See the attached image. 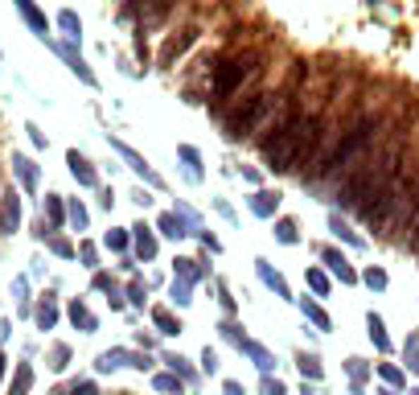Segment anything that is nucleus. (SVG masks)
<instances>
[{"mask_svg": "<svg viewBox=\"0 0 419 395\" xmlns=\"http://www.w3.org/2000/svg\"><path fill=\"white\" fill-rule=\"evenodd\" d=\"M403 165H407V132L395 128L391 136L382 140V148H378V153H366V157H362V161L341 177L337 202H341L346 210L366 206L378 189H387L399 173H403Z\"/></svg>", "mask_w": 419, "mask_h": 395, "instance_id": "f257e3e1", "label": "nucleus"}, {"mask_svg": "<svg viewBox=\"0 0 419 395\" xmlns=\"http://www.w3.org/2000/svg\"><path fill=\"white\" fill-rule=\"evenodd\" d=\"M378 136H382V119H378V116H370V112L353 116L346 128H341L337 144L325 148V153L317 157V165H312L304 177H308V182H333V177H346L349 169H353V165L362 161L374 144H378Z\"/></svg>", "mask_w": 419, "mask_h": 395, "instance_id": "f03ea898", "label": "nucleus"}, {"mask_svg": "<svg viewBox=\"0 0 419 395\" xmlns=\"http://www.w3.org/2000/svg\"><path fill=\"white\" fill-rule=\"evenodd\" d=\"M255 74H259V54H255V49L222 58L218 66L210 70V99H214V103L231 99V95H234V91H243V83H251Z\"/></svg>", "mask_w": 419, "mask_h": 395, "instance_id": "7ed1b4c3", "label": "nucleus"}, {"mask_svg": "<svg viewBox=\"0 0 419 395\" xmlns=\"http://www.w3.org/2000/svg\"><path fill=\"white\" fill-rule=\"evenodd\" d=\"M276 103H279V99H276L272 91H255V95H247V99H243V103L234 107L231 116H226V136H231V140L251 136L259 124H263V119L276 112Z\"/></svg>", "mask_w": 419, "mask_h": 395, "instance_id": "20e7f679", "label": "nucleus"}, {"mask_svg": "<svg viewBox=\"0 0 419 395\" xmlns=\"http://www.w3.org/2000/svg\"><path fill=\"white\" fill-rule=\"evenodd\" d=\"M198 37H202V29L198 25H186V29H177L169 42L161 46V66H177L181 58H186L189 49L198 46Z\"/></svg>", "mask_w": 419, "mask_h": 395, "instance_id": "39448f33", "label": "nucleus"}, {"mask_svg": "<svg viewBox=\"0 0 419 395\" xmlns=\"http://www.w3.org/2000/svg\"><path fill=\"white\" fill-rule=\"evenodd\" d=\"M111 148H116V153H119V157H123L128 165H132V173H136V177H144V182H148L152 189H161V173H157L152 165L144 161V157H140L132 144H123V140H111Z\"/></svg>", "mask_w": 419, "mask_h": 395, "instance_id": "423d86ee", "label": "nucleus"}, {"mask_svg": "<svg viewBox=\"0 0 419 395\" xmlns=\"http://www.w3.org/2000/svg\"><path fill=\"white\" fill-rule=\"evenodd\" d=\"M13 8L21 13V21L29 25L37 37H46V33H49V17L42 13V8H37V4H33V0H13Z\"/></svg>", "mask_w": 419, "mask_h": 395, "instance_id": "0eeeda50", "label": "nucleus"}, {"mask_svg": "<svg viewBox=\"0 0 419 395\" xmlns=\"http://www.w3.org/2000/svg\"><path fill=\"white\" fill-rule=\"evenodd\" d=\"M66 165H70V173H74V182L78 186H99V173H95V165L78 153V148H70L66 153Z\"/></svg>", "mask_w": 419, "mask_h": 395, "instance_id": "6e6552de", "label": "nucleus"}, {"mask_svg": "<svg viewBox=\"0 0 419 395\" xmlns=\"http://www.w3.org/2000/svg\"><path fill=\"white\" fill-rule=\"evenodd\" d=\"M58 54H62V58H66V66L74 70V74H78V78H83V83H87V87H95V70L87 66V62H83V54H78V49L70 46V42H62V46H58Z\"/></svg>", "mask_w": 419, "mask_h": 395, "instance_id": "1a4fd4ad", "label": "nucleus"}, {"mask_svg": "<svg viewBox=\"0 0 419 395\" xmlns=\"http://www.w3.org/2000/svg\"><path fill=\"white\" fill-rule=\"evenodd\" d=\"M17 223H21V198L17 194H8L4 198V206H0V231H17Z\"/></svg>", "mask_w": 419, "mask_h": 395, "instance_id": "9d476101", "label": "nucleus"}, {"mask_svg": "<svg viewBox=\"0 0 419 395\" xmlns=\"http://www.w3.org/2000/svg\"><path fill=\"white\" fill-rule=\"evenodd\" d=\"M177 4H181V0H152V4L144 8V17H140V29H144V25H161Z\"/></svg>", "mask_w": 419, "mask_h": 395, "instance_id": "9b49d317", "label": "nucleus"}, {"mask_svg": "<svg viewBox=\"0 0 419 395\" xmlns=\"http://www.w3.org/2000/svg\"><path fill=\"white\" fill-rule=\"evenodd\" d=\"M157 227H161V235H169V239H181V235H189V218L186 214H161Z\"/></svg>", "mask_w": 419, "mask_h": 395, "instance_id": "f8f14e48", "label": "nucleus"}, {"mask_svg": "<svg viewBox=\"0 0 419 395\" xmlns=\"http://www.w3.org/2000/svg\"><path fill=\"white\" fill-rule=\"evenodd\" d=\"M279 206V194H272V189H259L255 198H251V210H255L259 218H272Z\"/></svg>", "mask_w": 419, "mask_h": 395, "instance_id": "ddd939ff", "label": "nucleus"}, {"mask_svg": "<svg viewBox=\"0 0 419 395\" xmlns=\"http://www.w3.org/2000/svg\"><path fill=\"white\" fill-rule=\"evenodd\" d=\"M13 173L21 177L25 189H37V169H33V161H29V157H21V153H17V157H13Z\"/></svg>", "mask_w": 419, "mask_h": 395, "instance_id": "4468645a", "label": "nucleus"}, {"mask_svg": "<svg viewBox=\"0 0 419 395\" xmlns=\"http://www.w3.org/2000/svg\"><path fill=\"white\" fill-rule=\"evenodd\" d=\"M177 157L186 161V169H189V177H202V153L193 148V144H181L177 148Z\"/></svg>", "mask_w": 419, "mask_h": 395, "instance_id": "2eb2a0df", "label": "nucleus"}, {"mask_svg": "<svg viewBox=\"0 0 419 395\" xmlns=\"http://www.w3.org/2000/svg\"><path fill=\"white\" fill-rule=\"evenodd\" d=\"M132 231H136V252H140V256H144V259H152V256H157V239L148 235V227L140 223V227H132Z\"/></svg>", "mask_w": 419, "mask_h": 395, "instance_id": "dca6fc26", "label": "nucleus"}, {"mask_svg": "<svg viewBox=\"0 0 419 395\" xmlns=\"http://www.w3.org/2000/svg\"><path fill=\"white\" fill-rule=\"evenodd\" d=\"M62 214H66L62 198H58V194H46V218H49V227H58V223H62Z\"/></svg>", "mask_w": 419, "mask_h": 395, "instance_id": "f3484780", "label": "nucleus"}, {"mask_svg": "<svg viewBox=\"0 0 419 395\" xmlns=\"http://www.w3.org/2000/svg\"><path fill=\"white\" fill-rule=\"evenodd\" d=\"M58 25H62V29H66V37L70 42H74V37H78V33H83V21H78V13H58Z\"/></svg>", "mask_w": 419, "mask_h": 395, "instance_id": "a211bd4d", "label": "nucleus"}, {"mask_svg": "<svg viewBox=\"0 0 419 395\" xmlns=\"http://www.w3.org/2000/svg\"><path fill=\"white\" fill-rule=\"evenodd\" d=\"M276 235H279V243H296V239H300L292 218H279V223H276Z\"/></svg>", "mask_w": 419, "mask_h": 395, "instance_id": "6ab92c4d", "label": "nucleus"}, {"mask_svg": "<svg viewBox=\"0 0 419 395\" xmlns=\"http://www.w3.org/2000/svg\"><path fill=\"white\" fill-rule=\"evenodd\" d=\"M152 317H157V326H161V334H177V329H181V322H177L173 313H164V309H157Z\"/></svg>", "mask_w": 419, "mask_h": 395, "instance_id": "aec40b11", "label": "nucleus"}, {"mask_svg": "<svg viewBox=\"0 0 419 395\" xmlns=\"http://www.w3.org/2000/svg\"><path fill=\"white\" fill-rule=\"evenodd\" d=\"M259 276L267 280V284H272V288H276L279 297H288V288H284V280H279L276 272H272V268H267V264H259Z\"/></svg>", "mask_w": 419, "mask_h": 395, "instance_id": "412c9836", "label": "nucleus"}, {"mask_svg": "<svg viewBox=\"0 0 419 395\" xmlns=\"http://www.w3.org/2000/svg\"><path fill=\"white\" fill-rule=\"evenodd\" d=\"M325 259H329V264H333V272H337V276H341V280H353V272H349V268H346V259L337 256V252H325Z\"/></svg>", "mask_w": 419, "mask_h": 395, "instance_id": "4be33fe9", "label": "nucleus"}, {"mask_svg": "<svg viewBox=\"0 0 419 395\" xmlns=\"http://www.w3.org/2000/svg\"><path fill=\"white\" fill-rule=\"evenodd\" d=\"M70 317H74V326L91 329V313H87V309H83V305H74V309H70Z\"/></svg>", "mask_w": 419, "mask_h": 395, "instance_id": "5701e85b", "label": "nucleus"}, {"mask_svg": "<svg viewBox=\"0 0 419 395\" xmlns=\"http://www.w3.org/2000/svg\"><path fill=\"white\" fill-rule=\"evenodd\" d=\"M70 223H74V227H78V231H83V227H87V210L78 206V202H70Z\"/></svg>", "mask_w": 419, "mask_h": 395, "instance_id": "b1692460", "label": "nucleus"}, {"mask_svg": "<svg viewBox=\"0 0 419 395\" xmlns=\"http://www.w3.org/2000/svg\"><path fill=\"white\" fill-rule=\"evenodd\" d=\"M304 313H308V317H312V322H317V326H321V329L329 326V317H325V313H321V309H317V305H308V301H304Z\"/></svg>", "mask_w": 419, "mask_h": 395, "instance_id": "393cba45", "label": "nucleus"}, {"mask_svg": "<svg viewBox=\"0 0 419 395\" xmlns=\"http://www.w3.org/2000/svg\"><path fill=\"white\" fill-rule=\"evenodd\" d=\"M157 387H161V391H177V395H181V383H177L173 375H161V379H157Z\"/></svg>", "mask_w": 419, "mask_h": 395, "instance_id": "a878e982", "label": "nucleus"}, {"mask_svg": "<svg viewBox=\"0 0 419 395\" xmlns=\"http://www.w3.org/2000/svg\"><path fill=\"white\" fill-rule=\"evenodd\" d=\"M107 247L123 252V247H128V235H123V231H111V235H107Z\"/></svg>", "mask_w": 419, "mask_h": 395, "instance_id": "bb28decb", "label": "nucleus"}, {"mask_svg": "<svg viewBox=\"0 0 419 395\" xmlns=\"http://www.w3.org/2000/svg\"><path fill=\"white\" fill-rule=\"evenodd\" d=\"M37 322H42V329L54 326V305H42V309H37Z\"/></svg>", "mask_w": 419, "mask_h": 395, "instance_id": "cd10ccee", "label": "nucleus"}, {"mask_svg": "<svg viewBox=\"0 0 419 395\" xmlns=\"http://www.w3.org/2000/svg\"><path fill=\"white\" fill-rule=\"evenodd\" d=\"M370 334H374V342L387 350V334H382V322H378V317H370Z\"/></svg>", "mask_w": 419, "mask_h": 395, "instance_id": "c85d7f7f", "label": "nucleus"}, {"mask_svg": "<svg viewBox=\"0 0 419 395\" xmlns=\"http://www.w3.org/2000/svg\"><path fill=\"white\" fill-rule=\"evenodd\" d=\"M300 371L312 375V379H321V367H317V358H300Z\"/></svg>", "mask_w": 419, "mask_h": 395, "instance_id": "c756f323", "label": "nucleus"}, {"mask_svg": "<svg viewBox=\"0 0 419 395\" xmlns=\"http://www.w3.org/2000/svg\"><path fill=\"white\" fill-rule=\"evenodd\" d=\"M25 132H29V140H33V144H37V148H46V132H37V128H33V124H29V128H25Z\"/></svg>", "mask_w": 419, "mask_h": 395, "instance_id": "7c9ffc66", "label": "nucleus"}, {"mask_svg": "<svg viewBox=\"0 0 419 395\" xmlns=\"http://www.w3.org/2000/svg\"><path fill=\"white\" fill-rule=\"evenodd\" d=\"M308 284H312L317 293H325V288H329V284H325V276H321V272H308Z\"/></svg>", "mask_w": 419, "mask_h": 395, "instance_id": "2f4dec72", "label": "nucleus"}, {"mask_svg": "<svg viewBox=\"0 0 419 395\" xmlns=\"http://www.w3.org/2000/svg\"><path fill=\"white\" fill-rule=\"evenodd\" d=\"M177 264H181V276H186V280H193V276H198V268H193V259H177Z\"/></svg>", "mask_w": 419, "mask_h": 395, "instance_id": "473e14b6", "label": "nucleus"}, {"mask_svg": "<svg viewBox=\"0 0 419 395\" xmlns=\"http://www.w3.org/2000/svg\"><path fill=\"white\" fill-rule=\"evenodd\" d=\"M25 387H29V367H21V375H17V391H13V395H21Z\"/></svg>", "mask_w": 419, "mask_h": 395, "instance_id": "72a5a7b5", "label": "nucleus"}, {"mask_svg": "<svg viewBox=\"0 0 419 395\" xmlns=\"http://www.w3.org/2000/svg\"><path fill=\"white\" fill-rule=\"evenodd\" d=\"M136 58L140 62H148V42H144V37H136Z\"/></svg>", "mask_w": 419, "mask_h": 395, "instance_id": "f704fd0d", "label": "nucleus"}, {"mask_svg": "<svg viewBox=\"0 0 419 395\" xmlns=\"http://www.w3.org/2000/svg\"><path fill=\"white\" fill-rule=\"evenodd\" d=\"M54 252H58V256H70V252H74V247H70L66 239H54Z\"/></svg>", "mask_w": 419, "mask_h": 395, "instance_id": "c9c22d12", "label": "nucleus"}, {"mask_svg": "<svg viewBox=\"0 0 419 395\" xmlns=\"http://www.w3.org/2000/svg\"><path fill=\"white\" fill-rule=\"evenodd\" d=\"M411 231H415V235L407 239V247H411V252H415V256H419V218H415V227H411Z\"/></svg>", "mask_w": 419, "mask_h": 395, "instance_id": "e433bc0d", "label": "nucleus"}, {"mask_svg": "<svg viewBox=\"0 0 419 395\" xmlns=\"http://www.w3.org/2000/svg\"><path fill=\"white\" fill-rule=\"evenodd\" d=\"M366 280H370L374 288H382V284H387V276H382V272H366Z\"/></svg>", "mask_w": 419, "mask_h": 395, "instance_id": "4c0bfd02", "label": "nucleus"}, {"mask_svg": "<svg viewBox=\"0 0 419 395\" xmlns=\"http://www.w3.org/2000/svg\"><path fill=\"white\" fill-rule=\"evenodd\" d=\"M74 395H95V387H91V383H78V387H74Z\"/></svg>", "mask_w": 419, "mask_h": 395, "instance_id": "58836bf2", "label": "nucleus"}, {"mask_svg": "<svg viewBox=\"0 0 419 395\" xmlns=\"http://www.w3.org/2000/svg\"><path fill=\"white\" fill-rule=\"evenodd\" d=\"M0 371H4V358H0Z\"/></svg>", "mask_w": 419, "mask_h": 395, "instance_id": "ea45409f", "label": "nucleus"}]
</instances>
